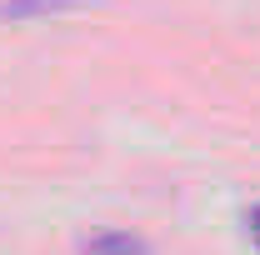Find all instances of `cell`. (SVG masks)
<instances>
[{
  "label": "cell",
  "mask_w": 260,
  "mask_h": 255,
  "mask_svg": "<svg viewBox=\"0 0 260 255\" xmlns=\"http://www.w3.org/2000/svg\"><path fill=\"white\" fill-rule=\"evenodd\" d=\"M80 5L85 0H0V20H45V15H65Z\"/></svg>",
  "instance_id": "cell-1"
},
{
  "label": "cell",
  "mask_w": 260,
  "mask_h": 255,
  "mask_svg": "<svg viewBox=\"0 0 260 255\" xmlns=\"http://www.w3.org/2000/svg\"><path fill=\"white\" fill-rule=\"evenodd\" d=\"M85 255H150V250H145V240H135L125 230H105L85 245Z\"/></svg>",
  "instance_id": "cell-2"
},
{
  "label": "cell",
  "mask_w": 260,
  "mask_h": 255,
  "mask_svg": "<svg viewBox=\"0 0 260 255\" xmlns=\"http://www.w3.org/2000/svg\"><path fill=\"white\" fill-rule=\"evenodd\" d=\"M250 235H255V245H260V210L250 215Z\"/></svg>",
  "instance_id": "cell-3"
}]
</instances>
